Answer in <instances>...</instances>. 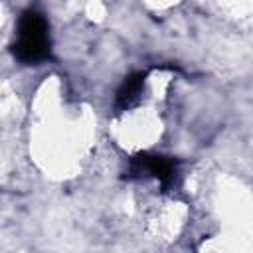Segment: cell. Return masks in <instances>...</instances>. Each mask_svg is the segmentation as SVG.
Listing matches in <instances>:
<instances>
[{"label": "cell", "instance_id": "cell-1", "mask_svg": "<svg viewBox=\"0 0 253 253\" xmlns=\"http://www.w3.org/2000/svg\"><path fill=\"white\" fill-rule=\"evenodd\" d=\"M12 53L18 61L26 65H38L47 61L51 55V40H49V24L40 10H26L22 12L16 38L12 43Z\"/></svg>", "mask_w": 253, "mask_h": 253}, {"label": "cell", "instance_id": "cell-3", "mask_svg": "<svg viewBox=\"0 0 253 253\" xmlns=\"http://www.w3.org/2000/svg\"><path fill=\"white\" fill-rule=\"evenodd\" d=\"M144 77H146V73L136 71V73H130L121 83V87L117 91V109H128L138 101V95L144 87Z\"/></svg>", "mask_w": 253, "mask_h": 253}, {"label": "cell", "instance_id": "cell-2", "mask_svg": "<svg viewBox=\"0 0 253 253\" xmlns=\"http://www.w3.org/2000/svg\"><path fill=\"white\" fill-rule=\"evenodd\" d=\"M140 174L152 176L164 188H168L174 184V178H176V162L172 158L158 156V154H138L130 162L128 176H140Z\"/></svg>", "mask_w": 253, "mask_h": 253}]
</instances>
